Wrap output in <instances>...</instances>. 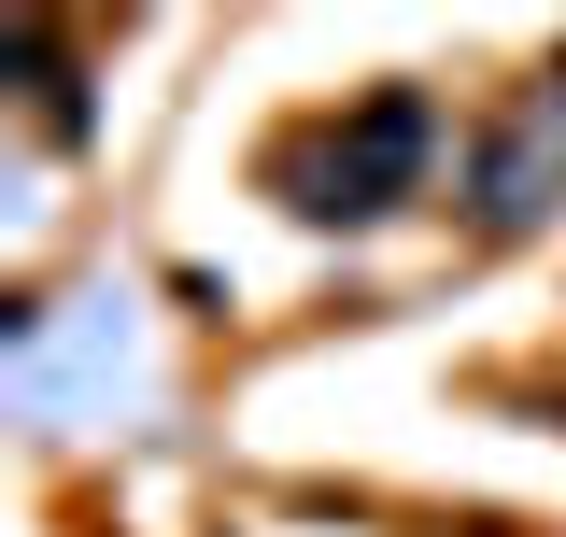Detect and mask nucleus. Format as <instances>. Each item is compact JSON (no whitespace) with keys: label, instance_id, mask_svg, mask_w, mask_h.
Listing matches in <instances>:
<instances>
[{"label":"nucleus","instance_id":"f257e3e1","mask_svg":"<svg viewBox=\"0 0 566 537\" xmlns=\"http://www.w3.org/2000/svg\"><path fill=\"white\" fill-rule=\"evenodd\" d=\"M411 156H424V99H368L354 141H326V212H382L411 185Z\"/></svg>","mask_w":566,"mask_h":537}]
</instances>
